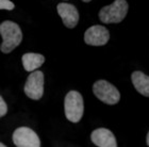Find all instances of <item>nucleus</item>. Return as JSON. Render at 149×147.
Segmentation results:
<instances>
[{"mask_svg": "<svg viewBox=\"0 0 149 147\" xmlns=\"http://www.w3.org/2000/svg\"><path fill=\"white\" fill-rule=\"evenodd\" d=\"M22 65L27 72H34L43 65V63L45 62V58L40 53L28 52L22 56Z\"/></svg>", "mask_w": 149, "mask_h": 147, "instance_id": "11", "label": "nucleus"}, {"mask_svg": "<svg viewBox=\"0 0 149 147\" xmlns=\"http://www.w3.org/2000/svg\"><path fill=\"white\" fill-rule=\"evenodd\" d=\"M131 80H132L135 90L140 94L149 97V76H146L140 70H136L132 72Z\"/></svg>", "mask_w": 149, "mask_h": 147, "instance_id": "10", "label": "nucleus"}, {"mask_svg": "<svg viewBox=\"0 0 149 147\" xmlns=\"http://www.w3.org/2000/svg\"><path fill=\"white\" fill-rule=\"evenodd\" d=\"M64 111L66 118L72 123H78L84 112L83 97L77 91L68 92L64 99Z\"/></svg>", "mask_w": 149, "mask_h": 147, "instance_id": "2", "label": "nucleus"}, {"mask_svg": "<svg viewBox=\"0 0 149 147\" xmlns=\"http://www.w3.org/2000/svg\"><path fill=\"white\" fill-rule=\"evenodd\" d=\"M91 140L98 147H116L117 142L114 134L109 129L98 128L94 130L91 134Z\"/></svg>", "mask_w": 149, "mask_h": 147, "instance_id": "9", "label": "nucleus"}, {"mask_svg": "<svg viewBox=\"0 0 149 147\" xmlns=\"http://www.w3.org/2000/svg\"><path fill=\"white\" fill-rule=\"evenodd\" d=\"M82 1H83V2H90L91 0H82Z\"/></svg>", "mask_w": 149, "mask_h": 147, "instance_id": "16", "label": "nucleus"}, {"mask_svg": "<svg viewBox=\"0 0 149 147\" xmlns=\"http://www.w3.org/2000/svg\"><path fill=\"white\" fill-rule=\"evenodd\" d=\"M128 3L126 0H115L110 6H103L99 11V19L103 24H117L126 17Z\"/></svg>", "mask_w": 149, "mask_h": 147, "instance_id": "3", "label": "nucleus"}, {"mask_svg": "<svg viewBox=\"0 0 149 147\" xmlns=\"http://www.w3.org/2000/svg\"><path fill=\"white\" fill-rule=\"evenodd\" d=\"M13 142L17 147H40L38 135L28 127H19L13 132Z\"/></svg>", "mask_w": 149, "mask_h": 147, "instance_id": "6", "label": "nucleus"}, {"mask_svg": "<svg viewBox=\"0 0 149 147\" xmlns=\"http://www.w3.org/2000/svg\"><path fill=\"white\" fill-rule=\"evenodd\" d=\"M94 95L107 105H115L120 99V94L114 85L106 80H98L93 85Z\"/></svg>", "mask_w": 149, "mask_h": 147, "instance_id": "4", "label": "nucleus"}, {"mask_svg": "<svg viewBox=\"0 0 149 147\" xmlns=\"http://www.w3.org/2000/svg\"><path fill=\"white\" fill-rule=\"evenodd\" d=\"M146 143H147V145L149 146V132H148V134H147V138H146Z\"/></svg>", "mask_w": 149, "mask_h": 147, "instance_id": "14", "label": "nucleus"}, {"mask_svg": "<svg viewBox=\"0 0 149 147\" xmlns=\"http://www.w3.org/2000/svg\"><path fill=\"white\" fill-rule=\"evenodd\" d=\"M109 38V30L103 26H92L84 33V42L91 46H103Z\"/></svg>", "mask_w": 149, "mask_h": 147, "instance_id": "7", "label": "nucleus"}, {"mask_svg": "<svg viewBox=\"0 0 149 147\" xmlns=\"http://www.w3.org/2000/svg\"><path fill=\"white\" fill-rule=\"evenodd\" d=\"M26 95L29 98L38 100L44 93V74L40 70H34L29 76L24 88Z\"/></svg>", "mask_w": 149, "mask_h": 147, "instance_id": "5", "label": "nucleus"}, {"mask_svg": "<svg viewBox=\"0 0 149 147\" xmlns=\"http://www.w3.org/2000/svg\"><path fill=\"white\" fill-rule=\"evenodd\" d=\"M0 146H1V147H6V144H3V143H0Z\"/></svg>", "mask_w": 149, "mask_h": 147, "instance_id": "15", "label": "nucleus"}, {"mask_svg": "<svg viewBox=\"0 0 149 147\" xmlns=\"http://www.w3.org/2000/svg\"><path fill=\"white\" fill-rule=\"evenodd\" d=\"M15 8L14 6V3L12 1H10V0H0V9L1 10H13Z\"/></svg>", "mask_w": 149, "mask_h": 147, "instance_id": "12", "label": "nucleus"}, {"mask_svg": "<svg viewBox=\"0 0 149 147\" xmlns=\"http://www.w3.org/2000/svg\"><path fill=\"white\" fill-rule=\"evenodd\" d=\"M0 34L3 40L0 49L3 53H10L22 41V32L19 26L11 20H6L1 22Z\"/></svg>", "mask_w": 149, "mask_h": 147, "instance_id": "1", "label": "nucleus"}, {"mask_svg": "<svg viewBox=\"0 0 149 147\" xmlns=\"http://www.w3.org/2000/svg\"><path fill=\"white\" fill-rule=\"evenodd\" d=\"M6 112H8V106H6V102L4 101L3 97L1 96L0 97V116L1 117L4 116L6 114Z\"/></svg>", "mask_w": 149, "mask_h": 147, "instance_id": "13", "label": "nucleus"}, {"mask_svg": "<svg viewBox=\"0 0 149 147\" xmlns=\"http://www.w3.org/2000/svg\"><path fill=\"white\" fill-rule=\"evenodd\" d=\"M58 13L61 16L63 20V24L69 29H72L77 26L79 22V13L77 8L72 4L65 2H61L56 6Z\"/></svg>", "mask_w": 149, "mask_h": 147, "instance_id": "8", "label": "nucleus"}]
</instances>
